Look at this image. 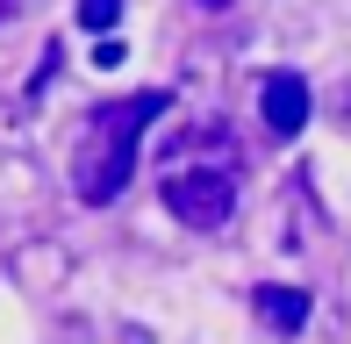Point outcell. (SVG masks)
Returning <instances> with one entry per match:
<instances>
[{
    "label": "cell",
    "instance_id": "obj_1",
    "mask_svg": "<svg viewBox=\"0 0 351 344\" xmlns=\"http://www.w3.org/2000/svg\"><path fill=\"white\" fill-rule=\"evenodd\" d=\"M151 115H165V93H136V101L93 108V122L79 130V151H72V194L86 201V208H108V201L130 186L136 144H143V130H151Z\"/></svg>",
    "mask_w": 351,
    "mask_h": 344
},
{
    "label": "cell",
    "instance_id": "obj_2",
    "mask_svg": "<svg viewBox=\"0 0 351 344\" xmlns=\"http://www.w3.org/2000/svg\"><path fill=\"white\" fill-rule=\"evenodd\" d=\"M165 208L186 230H222L237 215V172L230 165H180L165 180Z\"/></svg>",
    "mask_w": 351,
    "mask_h": 344
},
{
    "label": "cell",
    "instance_id": "obj_3",
    "mask_svg": "<svg viewBox=\"0 0 351 344\" xmlns=\"http://www.w3.org/2000/svg\"><path fill=\"white\" fill-rule=\"evenodd\" d=\"M258 115H265V130L280 136H301V122H308V79L301 72H273L265 79V93H258Z\"/></svg>",
    "mask_w": 351,
    "mask_h": 344
},
{
    "label": "cell",
    "instance_id": "obj_4",
    "mask_svg": "<svg viewBox=\"0 0 351 344\" xmlns=\"http://www.w3.org/2000/svg\"><path fill=\"white\" fill-rule=\"evenodd\" d=\"M251 302H258V316L273 323V330H301V323H308V294L301 287H258Z\"/></svg>",
    "mask_w": 351,
    "mask_h": 344
},
{
    "label": "cell",
    "instance_id": "obj_5",
    "mask_svg": "<svg viewBox=\"0 0 351 344\" xmlns=\"http://www.w3.org/2000/svg\"><path fill=\"white\" fill-rule=\"evenodd\" d=\"M79 22H86V29H115L122 22V0H79Z\"/></svg>",
    "mask_w": 351,
    "mask_h": 344
},
{
    "label": "cell",
    "instance_id": "obj_6",
    "mask_svg": "<svg viewBox=\"0 0 351 344\" xmlns=\"http://www.w3.org/2000/svg\"><path fill=\"white\" fill-rule=\"evenodd\" d=\"M201 8H230V0H201Z\"/></svg>",
    "mask_w": 351,
    "mask_h": 344
}]
</instances>
